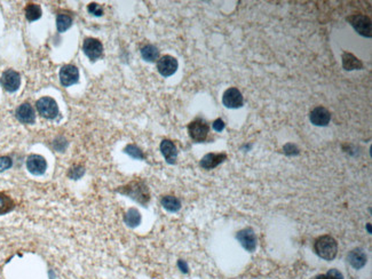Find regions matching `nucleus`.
Returning a JSON list of instances; mask_svg holds the SVG:
<instances>
[{
  "mask_svg": "<svg viewBox=\"0 0 372 279\" xmlns=\"http://www.w3.org/2000/svg\"><path fill=\"white\" fill-rule=\"evenodd\" d=\"M141 220H142V217H141L140 212L137 211L136 208H130L125 213V215H124V222H125V224L130 228L139 227Z\"/></svg>",
  "mask_w": 372,
  "mask_h": 279,
  "instance_id": "20",
  "label": "nucleus"
},
{
  "mask_svg": "<svg viewBox=\"0 0 372 279\" xmlns=\"http://www.w3.org/2000/svg\"><path fill=\"white\" fill-rule=\"evenodd\" d=\"M124 153L126 155H129L131 158L133 159H137V160H143L146 159V155L143 154V151L140 149L139 147L135 146V144H129V146L125 147L124 149Z\"/></svg>",
  "mask_w": 372,
  "mask_h": 279,
  "instance_id": "25",
  "label": "nucleus"
},
{
  "mask_svg": "<svg viewBox=\"0 0 372 279\" xmlns=\"http://www.w3.org/2000/svg\"><path fill=\"white\" fill-rule=\"evenodd\" d=\"M0 84L3 87V90L8 93H14L19 90L21 86V76L20 73L13 69H8L3 71L0 78Z\"/></svg>",
  "mask_w": 372,
  "mask_h": 279,
  "instance_id": "7",
  "label": "nucleus"
},
{
  "mask_svg": "<svg viewBox=\"0 0 372 279\" xmlns=\"http://www.w3.org/2000/svg\"><path fill=\"white\" fill-rule=\"evenodd\" d=\"M341 60L343 69L347 70V71H353V70H360L363 68V63L361 62V60L357 59L352 53L343 52Z\"/></svg>",
  "mask_w": 372,
  "mask_h": 279,
  "instance_id": "18",
  "label": "nucleus"
},
{
  "mask_svg": "<svg viewBox=\"0 0 372 279\" xmlns=\"http://www.w3.org/2000/svg\"><path fill=\"white\" fill-rule=\"evenodd\" d=\"M53 147H54V149L56 151H59V153H63V151L66 150V148L68 147V141H67L65 137H58L54 141V143H53Z\"/></svg>",
  "mask_w": 372,
  "mask_h": 279,
  "instance_id": "27",
  "label": "nucleus"
},
{
  "mask_svg": "<svg viewBox=\"0 0 372 279\" xmlns=\"http://www.w3.org/2000/svg\"><path fill=\"white\" fill-rule=\"evenodd\" d=\"M36 107L39 115L46 119H55L59 116V105L54 98L52 97L44 96L39 98Z\"/></svg>",
  "mask_w": 372,
  "mask_h": 279,
  "instance_id": "5",
  "label": "nucleus"
},
{
  "mask_svg": "<svg viewBox=\"0 0 372 279\" xmlns=\"http://www.w3.org/2000/svg\"><path fill=\"white\" fill-rule=\"evenodd\" d=\"M178 268L180 269V271L183 274H188L189 273V267H188V263L186 262L185 260H179L178 261Z\"/></svg>",
  "mask_w": 372,
  "mask_h": 279,
  "instance_id": "33",
  "label": "nucleus"
},
{
  "mask_svg": "<svg viewBox=\"0 0 372 279\" xmlns=\"http://www.w3.org/2000/svg\"><path fill=\"white\" fill-rule=\"evenodd\" d=\"M141 56L147 62H156L159 59V49L155 45L148 44L141 48Z\"/></svg>",
  "mask_w": 372,
  "mask_h": 279,
  "instance_id": "21",
  "label": "nucleus"
},
{
  "mask_svg": "<svg viewBox=\"0 0 372 279\" xmlns=\"http://www.w3.org/2000/svg\"><path fill=\"white\" fill-rule=\"evenodd\" d=\"M85 171H86V169H85L84 166L74 165L71 168H69L68 176L71 180H79L84 176Z\"/></svg>",
  "mask_w": 372,
  "mask_h": 279,
  "instance_id": "26",
  "label": "nucleus"
},
{
  "mask_svg": "<svg viewBox=\"0 0 372 279\" xmlns=\"http://www.w3.org/2000/svg\"><path fill=\"white\" fill-rule=\"evenodd\" d=\"M347 261H348L349 264L354 268V269L360 270L367 264L368 256L363 248H361V247H356V248L352 249L348 253V255H347Z\"/></svg>",
  "mask_w": 372,
  "mask_h": 279,
  "instance_id": "15",
  "label": "nucleus"
},
{
  "mask_svg": "<svg viewBox=\"0 0 372 279\" xmlns=\"http://www.w3.org/2000/svg\"><path fill=\"white\" fill-rule=\"evenodd\" d=\"M15 116L17 120L22 124L31 125V124L36 122V114H34L33 105L28 103V102L19 105V108H17L15 111Z\"/></svg>",
  "mask_w": 372,
  "mask_h": 279,
  "instance_id": "14",
  "label": "nucleus"
},
{
  "mask_svg": "<svg viewBox=\"0 0 372 279\" xmlns=\"http://www.w3.org/2000/svg\"><path fill=\"white\" fill-rule=\"evenodd\" d=\"M178 60L171 55H164L158 59L157 70L163 77H171L178 70Z\"/></svg>",
  "mask_w": 372,
  "mask_h": 279,
  "instance_id": "10",
  "label": "nucleus"
},
{
  "mask_svg": "<svg viewBox=\"0 0 372 279\" xmlns=\"http://www.w3.org/2000/svg\"><path fill=\"white\" fill-rule=\"evenodd\" d=\"M225 126H226L225 122L220 118L214 120L213 124H212V127H213V129L215 130V132H222V130L225 129Z\"/></svg>",
  "mask_w": 372,
  "mask_h": 279,
  "instance_id": "32",
  "label": "nucleus"
},
{
  "mask_svg": "<svg viewBox=\"0 0 372 279\" xmlns=\"http://www.w3.org/2000/svg\"><path fill=\"white\" fill-rule=\"evenodd\" d=\"M72 26V19L70 15L67 14H59L56 16V28L59 32H66Z\"/></svg>",
  "mask_w": 372,
  "mask_h": 279,
  "instance_id": "23",
  "label": "nucleus"
},
{
  "mask_svg": "<svg viewBox=\"0 0 372 279\" xmlns=\"http://www.w3.org/2000/svg\"><path fill=\"white\" fill-rule=\"evenodd\" d=\"M161 204L162 206L165 208L166 211L169 212V213H176V212L180 211L181 208V201L175 196H163L161 199Z\"/></svg>",
  "mask_w": 372,
  "mask_h": 279,
  "instance_id": "19",
  "label": "nucleus"
},
{
  "mask_svg": "<svg viewBox=\"0 0 372 279\" xmlns=\"http://www.w3.org/2000/svg\"><path fill=\"white\" fill-rule=\"evenodd\" d=\"M188 133L194 142L202 143L207 139L208 133H210V126L203 118H196L188 125Z\"/></svg>",
  "mask_w": 372,
  "mask_h": 279,
  "instance_id": "3",
  "label": "nucleus"
},
{
  "mask_svg": "<svg viewBox=\"0 0 372 279\" xmlns=\"http://www.w3.org/2000/svg\"><path fill=\"white\" fill-rule=\"evenodd\" d=\"M226 159H227V155L223 153L222 154H207L201 159L200 166L202 168L210 171V169L218 167V166L222 164Z\"/></svg>",
  "mask_w": 372,
  "mask_h": 279,
  "instance_id": "17",
  "label": "nucleus"
},
{
  "mask_svg": "<svg viewBox=\"0 0 372 279\" xmlns=\"http://www.w3.org/2000/svg\"><path fill=\"white\" fill-rule=\"evenodd\" d=\"M236 239L247 252L252 253L257 248V236L252 228H244L236 235Z\"/></svg>",
  "mask_w": 372,
  "mask_h": 279,
  "instance_id": "8",
  "label": "nucleus"
},
{
  "mask_svg": "<svg viewBox=\"0 0 372 279\" xmlns=\"http://www.w3.org/2000/svg\"><path fill=\"white\" fill-rule=\"evenodd\" d=\"M60 81L63 87H69L79 81V70L72 64L63 65L60 70Z\"/></svg>",
  "mask_w": 372,
  "mask_h": 279,
  "instance_id": "11",
  "label": "nucleus"
},
{
  "mask_svg": "<svg viewBox=\"0 0 372 279\" xmlns=\"http://www.w3.org/2000/svg\"><path fill=\"white\" fill-rule=\"evenodd\" d=\"M24 12H26V17L28 21H30V22H34V21H37L41 17V7L37 5V3H28L26 9H24Z\"/></svg>",
  "mask_w": 372,
  "mask_h": 279,
  "instance_id": "22",
  "label": "nucleus"
},
{
  "mask_svg": "<svg viewBox=\"0 0 372 279\" xmlns=\"http://www.w3.org/2000/svg\"><path fill=\"white\" fill-rule=\"evenodd\" d=\"M311 279H328L327 275H318V276L311 278Z\"/></svg>",
  "mask_w": 372,
  "mask_h": 279,
  "instance_id": "34",
  "label": "nucleus"
},
{
  "mask_svg": "<svg viewBox=\"0 0 372 279\" xmlns=\"http://www.w3.org/2000/svg\"><path fill=\"white\" fill-rule=\"evenodd\" d=\"M314 250L321 259L332 261L338 253V244L330 235H324L314 242Z\"/></svg>",
  "mask_w": 372,
  "mask_h": 279,
  "instance_id": "2",
  "label": "nucleus"
},
{
  "mask_svg": "<svg viewBox=\"0 0 372 279\" xmlns=\"http://www.w3.org/2000/svg\"><path fill=\"white\" fill-rule=\"evenodd\" d=\"M27 168L33 175H42L47 169V161L40 155H30L27 159Z\"/></svg>",
  "mask_w": 372,
  "mask_h": 279,
  "instance_id": "12",
  "label": "nucleus"
},
{
  "mask_svg": "<svg viewBox=\"0 0 372 279\" xmlns=\"http://www.w3.org/2000/svg\"><path fill=\"white\" fill-rule=\"evenodd\" d=\"M283 150H284V154L286 155V156H296V155L299 154V149H298L296 144H293V143L285 144L284 148H283Z\"/></svg>",
  "mask_w": 372,
  "mask_h": 279,
  "instance_id": "30",
  "label": "nucleus"
},
{
  "mask_svg": "<svg viewBox=\"0 0 372 279\" xmlns=\"http://www.w3.org/2000/svg\"><path fill=\"white\" fill-rule=\"evenodd\" d=\"M83 51L92 62H95L103 54V45L97 38L88 37L84 40Z\"/></svg>",
  "mask_w": 372,
  "mask_h": 279,
  "instance_id": "6",
  "label": "nucleus"
},
{
  "mask_svg": "<svg viewBox=\"0 0 372 279\" xmlns=\"http://www.w3.org/2000/svg\"><path fill=\"white\" fill-rule=\"evenodd\" d=\"M367 229H368V232H369V234H371V225H370V223L367 224Z\"/></svg>",
  "mask_w": 372,
  "mask_h": 279,
  "instance_id": "35",
  "label": "nucleus"
},
{
  "mask_svg": "<svg viewBox=\"0 0 372 279\" xmlns=\"http://www.w3.org/2000/svg\"><path fill=\"white\" fill-rule=\"evenodd\" d=\"M325 275H327L328 279H343L342 274L337 269H330Z\"/></svg>",
  "mask_w": 372,
  "mask_h": 279,
  "instance_id": "31",
  "label": "nucleus"
},
{
  "mask_svg": "<svg viewBox=\"0 0 372 279\" xmlns=\"http://www.w3.org/2000/svg\"><path fill=\"white\" fill-rule=\"evenodd\" d=\"M117 192L130 197L131 199L142 205L143 207H147L149 201H150V191H149L148 186L140 180H134V181L127 183L126 186H119L117 189Z\"/></svg>",
  "mask_w": 372,
  "mask_h": 279,
  "instance_id": "1",
  "label": "nucleus"
},
{
  "mask_svg": "<svg viewBox=\"0 0 372 279\" xmlns=\"http://www.w3.org/2000/svg\"><path fill=\"white\" fill-rule=\"evenodd\" d=\"M310 123L315 126H328L331 120V114L327 108L324 107H316L310 111L309 115Z\"/></svg>",
  "mask_w": 372,
  "mask_h": 279,
  "instance_id": "13",
  "label": "nucleus"
},
{
  "mask_svg": "<svg viewBox=\"0 0 372 279\" xmlns=\"http://www.w3.org/2000/svg\"><path fill=\"white\" fill-rule=\"evenodd\" d=\"M87 10L91 14H93L94 16H102L103 15V8L100 5H98L97 2H92L87 6Z\"/></svg>",
  "mask_w": 372,
  "mask_h": 279,
  "instance_id": "28",
  "label": "nucleus"
},
{
  "mask_svg": "<svg viewBox=\"0 0 372 279\" xmlns=\"http://www.w3.org/2000/svg\"><path fill=\"white\" fill-rule=\"evenodd\" d=\"M347 22H349L350 26L354 28V30L357 33L363 37L371 38V20L369 16L363 15V14H354L347 17Z\"/></svg>",
  "mask_w": 372,
  "mask_h": 279,
  "instance_id": "4",
  "label": "nucleus"
},
{
  "mask_svg": "<svg viewBox=\"0 0 372 279\" xmlns=\"http://www.w3.org/2000/svg\"><path fill=\"white\" fill-rule=\"evenodd\" d=\"M222 103L226 108L238 109L242 108L244 104L243 95L238 91V88L230 87L222 95Z\"/></svg>",
  "mask_w": 372,
  "mask_h": 279,
  "instance_id": "9",
  "label": "nucleus"
},
{
  "mask_svg": "<svg viewBox=\"0 0 372 279\" xmlns=\"http://www.w3.org/2000/svg\"><path fill=\"white\" fill-rule=\"evenodd\" d=\"M161 153L164 156L166 162L169 164H175L176 158H178V149H176L175 144L171 140H163L161 143Z\"/></svg>",
  "mask_w": 372,
  "mask_h": 279,
  "instance_id": "16",
  "label": "nucleus"
},
{
  "mask_svg": "<svg viewBox=\"0 0 372 279\" xmlns=\"http://www.w3.org/2000/svg\"><path fill=\"white\" fill-rule=\"evenodd\" d=\"M13 166V160L10 157L7 156H2L0 157V172L6 171V169H9Z\"/></svg>",
  "mask_w": 372,
  "mask_h": 279,
  "instance_id": "29",
  "label": "nucleus"
},
{
  "mask_svg": "<svg viewBox=\"0 0 372 279\" xmlns=\"http://www.w3.org/2000/svg\"><path fill=\"white\" fill-rule=\"evenodd\" d=\"M14 207H15V204H14L13 199L6 193L0 192V215L8 213Z\"/></svg>",
  "mask_w": 372,
  "mask_h": 279,
  "instance_id": "24",
  "label": "nucleus"
}]
</instances>
